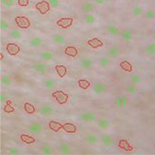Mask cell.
Returning <instances> with one entry per match:
<instances>
[{"mask_svg": "<svg viewBox=\"0 0 155 155\" xmlns=\"http://www.w3.org/2000/svg\"><path fill=\"white\" fill-rule=\"evenodd\" d=\"M96 118H97V115L93 111H85L81 113L79 116V120L86 123L93 122L96 120Z\"/></svg>", "mask_w": 155, "mask_h": 155, "instance_id": "1", "label": "cell"}, {"mask_svg": "<svg viewBox=\"0 0 155 155\" xmlns=\"http://www.w3.org/2000/svg\"><path fill=\"white\" fill-rule=\"evenodd\" d=\"M53 97L56 99V101L61 105L65 104L68 99V95L64 93L63 91H57L53 94Z\"/></svg>", "mask_w": 155, "mask_h": 155, "instance_id": "2", "label": "cell"}, {"mask_svg": "<svg viewBox=\"0 0 155 155\" xmlns=\"http://www.w3.org/2000/svg\"><path fill=\"white\" fill-rule=\"evenodd\" d=\"M15 22L17 26L21 29H27L30 26V21L25 17H17L15 18Z\"/></svg>", "mask_w": 155, "mask_h": 155, "instance_id": "3", "label": "cell"}, {"mask_svg": "<svg viewBox=\"0 0 155 155\" xmlns=\"http://www.w3.org/2000/svg\"><path fill=\"white\" fill-rule=\"evenodd\" d=\"M93 90L95 93V94L101 95L106 92L107 85L102 83V82H99V81H96V82H94V84H93Z\"/></svg>", "mask_w": 155, "mask_h": 155, "instance_id": "4", "label": "cell"}, {"mask_svg": "<svg viewBox=\"0 0 155 155\" xmlns=\"http://www.w3.org/2000/svg\"><path fill=\"white\" fill-rule=\"evenodd\" d=\"M54 112V108L48 104H44L38 109L39 114L42 115V116H50V115L53 114Z\"/></svg>", "mask_w": 155, "mask_h": 155, "instance_id": "5", "label": "cell"}, {"mask_svg": "<svg viewBox=\"0 0 155 155\" xmlns=\"http://www.w3.org/2000/svg\"><path fill=\"white\" fill-rule=\"evenodd\" d=\"M50 5L49 4V2L45 1V0H43L36 5V8H37V10L42 14H45L46 13H47L50 10Z\"/></svg>", "mask_w": 155, "mask_h": 155, "instance_id": "6", "label": "cell"}, {"mask_svg": "<svg viewBox=\"0 0 155 155\" xmlns=\"http://www.w3.org/2000/svg\"><path fill=\"white\" fill-rule=\"evenodd\" d=\"M32 69L34 71H36L38 73H41V74H44L45 72L47 70V65L45 64V63L43 62H37L34 63L33 65H32Z\"/></svg>", "mask_w": 155, "mask_h": 155, "instance_id": "7", "label": "cell"}, {"mask_svg": "<svg viewBox=\"0 0 155 155\" xmlns=\"http://www.w3.org/2000/svg\"><path fill=\"white\" fill-rule=\"evenodd\" d=\"M101 142L105 147H110L113 144V138L108 133H102L101 135Z\"/></svg>", "mask_w": 155, "mask_h": 155, "instance_id": "8", "label": "cell"}, {"mask_svg": "<svg viewBox=\"0 0 155 155\" xmlns=\"http://www.w3.org/2000/svg\"><path fill=\"white\" fill-rule=\"evenodd\" d=\"M44 130V128H43V126L40 123H33L28 127V132L32 134H37V133H40Z\"/></svg>", "mask_w": 155, "mask_h": 155, "instance_id": "9", "label": "cell"}, {"mask_svg": "<svg viewBox=\"0 0 155 155\" xmlns=\"http://www.w3.org/2000/svg\"><path fill=\"white\" fill-rule=\"evenodd\" d=\"M106 30L110 35L113 36V37H117L120 33V30L118 26L113 23L108 24L106 26Z\"/></svg>", "mask_w": 155, "mask_h": 155, "instance_id": "10", "label": "cell"}, {"mask_svg": "<svg viewBox=\"0 0 155 155\" xmlns=\"http://www.w3.org/2000/svg\"><path fill=\"white\" fill-rule=\"evenodd\" d=\"M73 19L72 18H61L57 20V25L62 28H68L72 25Z\"/></svg>", "mask_w": 155, "mask_h": 155, "instance_id": "11", "label": "cell"}, {"mask_svg": "<svg viewBox=\"0 0 155 155\" xmlns=\"http://www.w3.org/2000/svg\"><path fill=\"white\" fill-rule=\"evenodd\" d=\"M6 50H7V52L9 54L14 56L17 55L19 52H20V47L17 44L12 43V44H8L7 46H6Z\"/></svg>", "mask_w": 155, "mask_h": 155, "instance_id": "12", "label": "cell"}, {"mask_svg": "<svg viewBox=\"0 0 155 155\" xmlns=\"http://www.w3.org/2000/svg\"><path fill=\"white\" fill-rule=\"evenodd\" d=\"M80 65H81V68L84 70H87L93 67V61L89 57H83L80 60Z\"/></svg>", "mask_w": 155, "mask_h": 155, "instance_id": "13", "label": "cell"}, {"mask_svg": "<svg viewBox=\"0 0 155 155\" xmlns=\"http://www.w3.org/2000/svg\"><path fill=\"white\" fill-rule=\"evenodd\" d=\"M60 152L63 154H68L71 152V147L69 144L66 142H62L58 147Z\"/></svg>", "mask_w": 155, "mask_h": 155, "instance_id": "14", "label": "cell"}, {"mask_svg": "<svg viewBox=\"0 0 155 155\" xmlns=\"http://www.w3.org/2000/svg\"><path fill=\"white\" fill-rule=\"evenodd\" d=\"M97 125H98L99 127H100L101 129H106L110 126L111 123L108 119L101 118L99 119L98 121H97Z\"/></svg>", "mask_w": 155, "mask_h": 155, "instance_id": "15", "label": "cell"}, {"mask_svg": "<svg viewBox=\"0 0 155 155\" xmlns=\"http://www.w3.org/2000/svg\"><path fill=\"white\" fill-rule=\"evenodd\" d=\"M52 40L57 44L64 45L67 43L66 40L62 35L59 34V33H54L52 35Z\"/></svg>", "mask_w": 155, "mask_h": 155, "instance_id": "16", "label": "cell"}, {"mask_svg": "<svg viewBox=\"0 0 155 155\" xmlns=\"http://www.w3.org/2000/svg\"><path fill=\"white\" fill-rule=\"evenodd\" d=\"M62 128L65 132H67V133H75L76 130H77V128H76L75 125L73 123H65L63 125Z\"/></svg>", "mask_w": 155, "mask_h": 155, "instance_id": "17", "label": "cell"}, {"mask_svg": "<svg viewBox=\"0 0 155 155\" xmlns=\"http://www.w3.org/2000/svg\"><path fill=\"white\" fill-rule=\"evenodd\" d=\"M144 52L148 55L155 54V43H149L144 47Z\"/></svg>", "mask_w": 155, "mask_h": 155, "instance_id": "18", "label": "cell"}, {"mask_svg": "<svg viewBox=\"0 0 155 155\" xmlns=\"http://www.w3.org/2000/svg\"><path fill=\"white\" fill-rule=\"evenodd\" d=\"M43 44V40L41 37H33V38L29 41V45L33 47H37L41 46Z\"/></svg>", "mask_w": 155, "mask_h": 155, "instance_id": "19", "label": "cell"}, {"mask_svg": "<svg viewBox=\"0 0 155 155\" xmlns=\"http://www.w3.org/2000/svg\"><path fill=\"white\" fill-rule=\"evenodd\" d=\"M121 36H122V38L123 41H126V42L131 41L132 33L129 29H127V28L124 29L122 31V33H121Z\"/></svg>", "mask_w": 155, "mask_h": 155, "instance_id": "20", "label": "cell"}, {"mask_svg": "<svg viewBox=\"0 0 155 155\" xmlns=\"http://www.w3.org/2000/svg\"><path fill=\"white\" fill-rule=\"evenodd\" d=\"M65 54L68 56H69V57H76V56L78 55V50L77 48L74 47H68L65 49Z\"/></svg>", "mask_w": 155, "mask_h": 155, "instance_id": "21", "label": "cell"}, {"mask_svg": "<svg viewBox=\"0 0 155 155\" xmlns=\"http://www.w3.org/2000/svg\"><path fill=\"white\" fill-rule=\"evenodd\" d=\"M85 140H86V142L89 144H96L99 142V138L96 135L90 133V134L86 135Z\"/></svg>", "mask_w": 155, "mask_h": 155, "instance_id": "22", "label": "cell"}, {"mask_svg": "<svg viewBox=\"0 0 155 155\" xmlns=\"http://www.w3.org/2000/svg\"><path fill=\"white\" fill-rule=\"evenodd\" d=\"M119 50L118 48L116 47V46L111 47L107 51V54L109 57H113V58H117L119 57Z\"/></svg>", "mask_w": 155, "mask_h": 155, "instance_id": "23", "label": "cell"}, {"mask_svg": "<svg viewBox=\"0 0 155 155\" xmlns=\"http://www.w3.org/2000/svg\"><path fill=\"white\" fill-rule=\"evenodd\" d=\"M55 71L59 77L63 78L67 73V68L62 65H57V66L55 67Z\"/></svg>", "mask_w": 155, "mask_h": 155, "instance_id": "24", "label": "cell"}, {"mask_svg": "<svg viewBox=\"0 0 155 155\" xmlns=\"http://www.w3.org/2000/svg\"><path fill=\"white\" fill-rule=\"evenodd\" d=\"M95 9V6L92 2H86L81 6V9L83 10L85 13H90V12L93 11Z\"/></svg>", "mask_w": 155, "mask_h": 155, "instance_id": "25", "label": "cell"}, {"mask_svg": "<svg viewBox=\"0 0 155 155\" xmlns=\"http://www.w3.org/2000/svg\"><path fill=\"white\" fill-rule=\"evenodd\" d=\"M41 153L44 154H52L54 153V151L50 145L45 144L41 147Z\"/></svg>", "mask_w": 155, "mask_h": 155, "instance_id": "26", "label": "cell"}, {"mask_svg": "<svg viewBox=\"0 0 155 155\" xmlns=\"http://www.w3.org/2000/svg\"><path fill=\"white\" fill-rule=\"evenodd\" d=\"M88 43H89V44L93 48L99 47L102 46V44H103V43L102 42V41H100L98 38L91 39L90 41H89Z\"/></svg>", "mask_w": 155, "mask_h": 155, "instance_id": "27", "label": "cell"}, {"mask_svg": "<svg viewBox=\"0 0 155 155\" xmlns=\"http://www.w3.org/2000/svg\"><path fill=\"white\" fill-rule=\"evenodd\" d=\"M99 64L102 67H108L110 65L111 61L109 57L105 55H102L99 58Z\"/></svg>", "mask_w": 155, "mask_h": 155, "instance_id": "28", "label": "cell"}, {"mask_svg": "<svg viewBox=\"0 0 155 155\" xmlns=\"http://www.w3.org/2000/svg\"><path fill=\"white\" fill-rule=\"evenodd\" d=\"M24 110L28 114H33L35 112V107L31 103L26 102V103L24 104Z\"/></svg>", "mask_w": 155, "mask_h": 155, "instance_id": "29", "label": "cell"}, {"mask_svg": "<svg viewBox=\"0 0 155 155\" xmlns=\"http://www.w3.org/2000/svg\"><path fill=\"white\" fill-rule=\"evenodd\" d=\"M49 127H50V129H51V130H53V131L57 132L61 128V125L60 123L56 122V121H50V122L49 123Z\"/></svg>", "mask_w": 155, "mask_h": 155, "instance_id": "30", "label": "cell"}, {"mask_svg": "<svg viewBox=\"0 0 155 155\" xmlns=\"http://www.w3.org/2000/svg\"><path fill=\"white\" fill-rule=\"evenodd\" d=\"M43 59L44 61H51L54 58V53H52L50 51H44L41 54Z\"/></svg>", "mask_w": 155, "mask_h": 155, "instance_id": "31", "label": "cell"}, {"mask_svg": "<svg viewBox=\"0 0 155 155\" xmlns=\"http://www.w3.org/2000/svg\"><path fill=\"white\" fill-rule=\"evenodd\" d=\"M1 83L5 86H9L12 84L11 78L9 75H3L1 77Z\"/></svg>", "mask_w": 155, "mask_h": 155, "instance_id": "32", "label": "cell"}, {"mask_svg": "<svg viewBox=\"0 0 155 155\" xmlns=\"http://www.w3.org/2000/svg\"><path fill=\"white\" fill-rule=\"evenodd\" d=\"M132 13H133V15L135 17H140L143 13L142 7L139 6H135V7H133V9H132Z\"/></svg>", "mask_w": 155, "mask_h": 155, "instance_id": "33", "label": "cell"}, {"mask_svg": "<svg viewBox=\"0 0 155 155\" xmlns=\"http://www.w3.org/2000/svg\"><path fill=\"white\" fill-rule=\"evenodd\" d=\"M78 86H79L81 89H89V86H90V82H89V81H87V80L81 79L78 81Z\"/></svg>", "mask_w": 155, "mask_h": 155, "instance_id": "34", "label": "cell"}, {"mask_svg": "<svg viewBox=\"0 0 155 155\" xmlns=\"http://www.w3.org/2000/svg\"><path fill=\"white\" fill-rule=\"evenodd\" d=\"M125 89L126 91L130 94H135L137 92V87L135 86L134 84H128V85H126Z\"/></svg>", "mask_w": 155, "mask_h": 155, "instance_id": "35", "label": "cell"}, {"mask_svg": "<svg viewBox=\"0 0 155 155\" xmlns=\"http://www.w3.org/2000/svg\"><path fill=\"white\" fill-rule=\"evenodd\" d=\"M96 20H97L96 17L92 14H87L85 16V21L87 24H93L96 22Z\"/></svg>", "mask_w": 155, "mask_h": 155, "instance_id": "36", "label": "cell"}, {"mask_svg": "<svg viewBox=\"0 0 155 155\" xmlns=\"http://www.w3.org/2000/svg\"><path fill=\"white\" fill-rule=\"evenodd\" d=\"M44 85L47 90H52V89L54 88L55 82H54V80L47 79V80H45V81H44Z\"/></svg>", "mask_w": 155, "mask_h": 155, "instance_id": "37", "label": "cell"}, {"mask_svg": "<svg viewBox=\"0 0 155 155\" xmlns=\"http://www.w3.org/2000/svg\"><path fill=\"white\" fill-rule=\"evenodd\" d=\"M9 23L6 20H3V19H1L0 20V29L2 31H6V30H9Z\"/></svg>", "mask_w": 155, "mask_h": 155, "instance_id": "38", "label": "cell"}, {"mask_svg": "<svg viewBox=\"0 0 155 155\" xmlns=\"http://www.w3.org/2000/svg\"><path fill=\"white\" fill-rule=\"evenodd\" d=\"M10 36L13 39H20L22 37V34H21L20 31L17 30V29H13L10 31Z\"/></svg>", "mask_w": 155, "mask_h": 155, "instance_id": "39", "label": "cell"}, {"mask_svg": "<svg viewBox=\"0 0 155 155\" xmlns=\"http://www.w3.org/2000/svg\"><path fill=\"white\" fill-rule=\"evenodd\" d=\"M120 67H121L123 70L126 71H131L132 70L131 65H130L129 62H128V61H123V62L120 64Z\"/></svg>", "mask_w": 155, "mask_h": 155, "instance_id": "40", "label": "cell"}, {"mask_svg": "<svg viewBox=\"0 0 155 155\" xmlns=\"http://www.w3.org/2000/svg\"><path fill=\"white\" fill-rule=\"evenodd\" d=\"M130 81L133 84H139L141 82V78L137 74H133L130 77Z\"/></svg>", "mask_w": 155, "mask_h": 155, "instance_id": "41", "label": "cell"}, {"mask_svg": "<svg viewBox=\"0 0 155 155\" xmlns=\"http://www.w3.org/2000/svg\"><path fill=\"white\" fill-rule=\"evenodd\" d=\"M21 140L23 141L24 143H26V144H32L35 141V140L31 137H29L27 135H22L21 136Z\"/></svg>", "mask_w": 155, "mask_h": 155, "instance_id": "42", "label": "cell"}, {"mask_svg": "<svg viewBox=\"0 0 155 155\" xmlns=\"http://www.w3.org/2000/svg\"><path fill=\"white\" fill-rule=\"evenodd\" d=\"M1 3H2L5 7L9 8L11 7L13 4H14V0H1Z\"/></svg>", "mask_w": 155, "mask_h": 155, "instance_id": "43", "label": "cell"}, {"mask_svg": "<svg viewBox=\"0 0 155 155\" xmlns=\"http://www.w3.org/2000/svg\"><path fill=\"white\" fill-rule=\"evenodd\" d=\"M7 153H9V154H18V153H20V150L16 147H12L8 148Z\"/></svg>", "mask_w": 155, "mask_h": 155, "instance_id": "44", "label": "cell"}, {"mask_svg": "<svg viewBox=\"0 0 155 155\" xmlns=\"http://www.w3.org/2000/svg\"><path fill=\"white\" fill-rule=\"evenodd\" d=\"M153 17H154V12L151 9H149L146 12V18L148 20H153Z\"/></svg>", "mask_w": 155, "mask_h": 155, "instance_id": "45", "label": "cell"}, {"mask_svg": "<svg viewBox=\"0 0 155 155\" xmlns=\"http://www.w3.org/2000/svg\"><path fill=\"white\" fill-rule=\"evenodd\" d=\"M122 98L123 95H120V96H117V98H116V103L118 108H122Z\"/></svg>", "mask_w": 155, "mask_h": 155, "instance_id": "46", "label": "cell"}, {"mask_svg": "<svg viewBox=\"0 0 155 155\" xmlns=\"http://www.w3.org/2000/svg\"><path fill=\"white\" fill-rule=\"evenodd\" d=\"M47 2L50 5V6L53 8H57L59 6V2L58 0H47Z\"/></svg>", "mask_w": 155, "mask_h": 155, "instance_id": "47", "label": "cell"}, {"mask_svg": "<svg viewBox=\"0 0 155 155\" xmlns=\"http://www.w3.org/2000/svg\"><path fill=\"white\" fill-rule=\"evenodd\" d=\"M128 103V99L127 97L125 96V95H123L122 98V108H125L127 106Z\"/></svg>", "mask_w": 155, "mask_h": 155, "instance_id": "48", "label": "cell"}, {"mask_svg": "<svg viewBox=\"0 0 155 155\" xmlns=\"http://www.w3.org/2000/svg\"><path fill=\"white\" fill-rule=\"evenodd\" d=\"M7 100V96L5 93H1L0 94V102L1 103H5Z\"/></svg>", "mask_w": 155, "mask_h": 155, "instance_id": "49", "label": "cell"}, {"mask_svg": "<svg viewBox=\"0 0 155 155\" xmlns=\"http://www.w3.org/2000/svg\"><path fill=\"white\" fill-rule=\"evenodd\" d=\"M18 5L20 6H27L29 5V0H18Z\"/></svg>", "mask_w": 155, "mask_h": 155, "instance_id": "50", "label": "cell"}, {"mask_svg": "<svg viewBox=\"0 0 155 155\" xmlns=\"http://www.w3.org/2000/svg\"><path fill=\"white\" fill-rule=\"evenodd\" d=\"M95 2L98 5H103L105 2V0H95Z\"/></svg>", "mask_w": 155, "mask_h": 155, "instance_id": "51", "label": "cell"}, {"mask_svg": "<svg viewBox=\"0 0 155 155\" xmlns=\"http://www.w3.org/2000/svg\"><path fill=\"white\" fill-rule=\"evenodd\" d=\"M153 40H154V41H155V32H154V33H153Z\"/></svg>", "mask_w": 155, "mask_h": 155, "instance_id": "52", "label": "cell"}, {"mask_svg": "<svg viewBox=\"0 0 155 155\" xmlns=\"http://www.w3.org/2000/svg\"><path fill=\"white\" fill-rule=\"evenodd\" d=\"M153 94L155 95V87H154V88H153Z\"/></svg>", "mask_w": 155, "mask_h": 155, "instance_id": "53", "label": "cell"}]
</instances>
